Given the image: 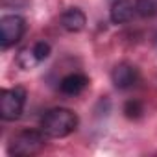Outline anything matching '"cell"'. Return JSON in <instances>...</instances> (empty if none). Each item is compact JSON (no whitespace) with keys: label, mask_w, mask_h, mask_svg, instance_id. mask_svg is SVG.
I'll use <instances>...</instances> for the list:
<instances>
[{"label":"cell","mask_w":157,"mask_h":157,"mask_svg":"<svg viewBox=\"0 0 157 157\" xmlns=\"http://www.w3.org/2000/svg\"><path fill=\"white\" fill-rule=\"evenodd\" d=\"M78 128V115L67 107H54L41 118V129L46 137L63 139Z\"/></svg>","instance_id":"cell-1"},{"label":"cell","mask_w":157,"mask_h":157,"mask_svg":"<svg viewBox=\"0 0 157 157\" xmlns=\"http://www.w3.org/2000/svg\"><path fill=\"white\" fill-rule=\"evenodd\" d=\"M44 148V133L43 129H22L17 135L11 137L8 151L10 155H21V157H28V155H35Z\"/></svg>","instance_id":"cell-2"},{"label":"cell","mask_w":157,"mask_h":157,"mask_svg":"<svg viewBox=\"0 0 157 157\" xmlns=\"http://www.w3.org/2000/svg\"><path fill=\"white\" fill-rule=\"evenodd\" d=\"M26 105V89H4L0 93V117L6 122H13L21 118Z\"/></svg>","instance_id":"cell-3"},{"label":"cell","mask_w":157,"mask_h":157,"mask_svg":"<svg viewBox=\"0 0 157 157\" xmlns=\"http://www.w3.org/2000/svg\"><path fill=\"white\" fill-rule=\"evenodd\" d=\"M26 32V21L21 15H4L0 19V44L2 48H10L22 39Z\"/></svg>","instance_id":"cell-4"},{"label":"cell","mask_w":157,"mask_h":157,"mask_svg":"<svg viewBox=\"0 0 157 157\" xmlns=\"http://www.w3.org/2000/svg\"><path fill=\"white\" fill-rule=\"evenodd\" d=\"M111 82L120 91L129 89L139 82V68L128 61H122V63L115 65V68L111 70Z\"/></svg>","instance_id":"cell-5"},{"label":"cell","mask_w":157,"mask_h":157,"mask_svg":"<svg viewBox=\"0 0 157 157\" xmlns=\"http://www.w3.org/2000/svg\"><path fill=\"white\" fill-rule=\"evenodd\" d=\"M87 85H89V78L85 74L72 72V74H67L63 80L59 82V91L65 96H76V94L83 93Z\"/></svg>","instance_id":"cell-6"},{"label":"cell","mask_w":157,"mask_h":157,"mask_svg":"<svg viewBox=\"0 0 157 157\" xmlns=\"http://www.w3.org/2000/svg\"><path fill=\"white\" fill-rule=\"evenodd\" d=\"M63 30L70 32V33H78L82 32L87 24V15L80 10V8H68L67 11H63L61 19H59Z\"/></svg>","instance_id":"cell-7"},{"label":"cell","mask_w":157,"mask_h":157,"mask_svg":"<svg viewBox=\"0 0 157 157\" xmlns=\"http://www.w3.org/2000/svg\"><path fill=\"white\" fill-rule=\"evenodd\" d=\"M133 15H137V10L135 2H131V0H115L109 10L111 22L115 24H126L133 19Z\"/></svg>","instance_id":"cell-8"},{"label":"cell","mask_w":157,"mask_h":157,"mask_svg":"<svg viewBox=\"0 0 157 157\" xmlns=\"http://www.w3.org/2000/svg\"><path fill=\"white\" fill-rule=\"evenodd\" d=\"M135 10H137V15L150 19L157 15V2L155 0H135Z\"/></svg>","instance_id":"cell-9"},{"label":"cell","mask_w":157,"mask_h":157,"mask_svg":"<svg viewBox=\"0 0 157 157\" xmlns=\"http://www.w3.org/2000/svg\"><path fill=\"white\" fill-rule=\"evenodd\" d=\"M17 61H19V65H21L24 70H30V68H33L35 65H39V59L35 57V54H33L32 48H24V50H21Z\"/></svg>","instance_id":"cell-10"},{"label":"cell","mask_w":157,"mask_h":157,"mask_svg":"<svg viewBox=\"0 0 157 157\" xmlns=\"http://www.w3.org/2000/svg\"><path fill=\"white\" fill-rule=\"evenodd\" d=\"M124 113H126L128 118H139L144 113V107L139 100H128L126 105H124Z\"/></svg>","instance_id":"cell-11"},{"label":"cell","mask_w":157,"mask_h":157,"mask_svg":"<svg viewBox=\"0 0 157 157\" xmlns=\"http://www.w3.org/2000/svg\"><path fill=\"white\" fill-rule=\"evenodd\" d=\"M32 50H33L35 57L39 59V63H41V61H44V59L50 56V44H48V43H44V41L35 43V44L32 46Z\"/></svg>","instance_id":"cell-12"}]
</instances>
